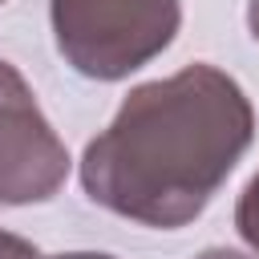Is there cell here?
Returning <instances> with one entry per match:
<instances>
[{
  "label": "cell",
  "instance_id": "6da1fadb",
  "mask_svg": "<svg viewBox=\"0 0 259 259\" xmlns=\"http://www.w3.org/2000/svg\"><path fill=\"white\" fill-rule=\"evenodd\" d=\"M247 93L214 65L138 85L105 134L85 146V194L134 223L174 231L190 223L251 146Z\"/></svg>",
  "mask_w": 259,
  "mask_h": 259
},
{
  "label": "cell",
  "instance_id": "8992f818",
  "mask_svg": "<svg viewBox=\"0 0 259 259\" xmlns=\"http://www.w3.org/2000/svg\"><path fill=\"white\" fill-rule=\"evenodd\" d=\"M198 259H247V255H239V251H227V247H210V251H202Z\"/></svg>",
  "mask_w": 259,
  "mask_h": 259
},
{
  "label": "cell",
  "instance_id": "ba28073f",
  "mask_svg": "<svg viewBox=\"0 0 259 259\" xmlns=\"http://www.w3.org/2000/svg\"><path fill=\"white\" fill-rule=\"evenodd\" d=\"M53 259H113V255H89V251H81V255H53Z\"/></svg>",
  "mask_w": 259,
  "mask_h": 259
},
{
  "label": "cell",
  "instance_id": "3957f363",
  "mask_svg": "<svg viewBox=\"0 0 259 259\" xmlns=\"http://www.w3.org/2000/svg\"><path fill=\"white\" fill-rule=\"evenodd\" d=\"M69 154L32 101L24 77L0 61V206L45 202L61 190Z\"/></svg>",
  "mask_w": 259,
  "mask_h": 259
},
{
  "label": "cell",
  "instance_id": "52a82bcc",
  "mask_svg": "<svg viewBox=\"0 0 259 259\" xmlns=\"http://www.w3.org/2000/svg\"><path fill=\"white\" fill-rule=\"evenodd\" d=\"M251 36L259 40V0H251Z\"/></svg>",
  "mask_w": 259,
  "mask_h": 259
},
{
  "label": "cell",
  "instance_id": "5b68a950",
  "mask_svg": "<svg viewBox=\"0 0 259 259\" xmlns=\"http://www.w3.org/2000/svg\"><path fill=\"white\" fill-rule=\"evenodd\" d=\"M0 259H40V255H36V247H32V243H24V239H16V235L0 231Z\"/></svg>",
  "mask_w": 259,
  "mask_h": 259
},
{
  "label": "cell",
  "instance_id": "277c9868",
  "mask_svg": "<svg viewBox=\"0 0 259 259\" xmlns=\"http://www.w3.org/2000/svg\"><path fill=\"white\" fill-rule=\"evenodd\" d=\"M235 227H239V235H243V239L259 251V174L247 182V190H243V198H239Z\"/></svg>",
  "mask_w": 259,
  "mask_h": 259
},
{
  "label": "cell",
  "instance_id": "7a4b0ae2",
  "mask_svg": "<svg viewBox=\"0 0 259 259\" xmlns=\"http://www.w3.org/2000/svg\"><path fill=\"white\" fill-rule=\"evenodd\" d=\"M178 0H53L61 57L97 81H117L158 57L178 32Z\"/></svg>",
  "mask_w": 259,
  "mask_h": 259
}]
</instances>
